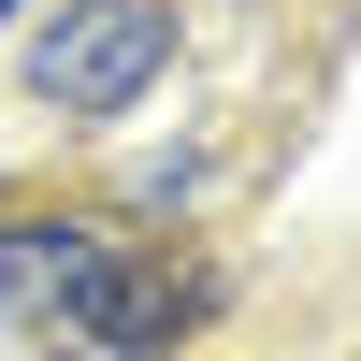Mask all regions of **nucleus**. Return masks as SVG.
<instances>
[{
	"label": "nucleus",
	"instance_id": "nucleus-3",
	"mask_svg": "<svg viewBox=\"0 0 361 361\" xmlns=\"http://www.w3.org/2000/svg\"><path fill=\"white\" fill-rule=\"evenodd\" d=\"M102 246H116V217H0V318H58Z\"/></svg>",
	"mask_w": 361,
	"mask_h": 361
},
{
	"label": "nucleus",
	"instance_id": "nucleus-2",
	"mask_svg": "<svg viewBox=\"0 0 361 361\" xmlns=\"http://www.w3.org/2000/svg\"><path fill=\"white\" fill-rule=\"evenodd\" d=\"M202 318H217V260H188V246H130V231H116V246L73 275L58 333L102 347V361H145V347H188Z\"/></svg>",
	"mask_w": 361,
	"mask_h": 361
},
{
	"label": "nucleus",
	"instance_id": "nucleus-1",
	"mask_svg": "<svg viewBox=\"0 0 361 361\" xmlns=\"http://www.w3.org/2000/svg\"><path fill=\"white\" fill-rule=\"evenodd\" d=\"M159 73H173V0H58V15L29 29V102H44L58 130L130 116Z\"/></svg>",
	"mask_w": 361,
	"mask_h": 361
}]
</instances>
